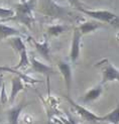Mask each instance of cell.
<instances>
[{"mask_svg": "<svg viewBox=\"0 0 119 124\" xmlns=\"http://www.w3.org/2000/svg\"><path fill=\"white\" fill-rule=\"evenodd\" d=\"M36 6V0H26L25 2H20L14 6V12L15 14L11 19H15L23 24H25L27 27H30L32 24L34 18H33V9Z\"/></svg>", "mask_w": 119, "mask_h": 124, "instance_id": "obj_1", "label": "cell"}, {"mask_svg": "<svg viewBox=\"0 0 119 124\" xmlns=\"http://www.w3.org/2000/svg\"><path fill=\"white\" fill-rule=\"evenodd\" d=\"M79 11L83 12L85 15L93 18L94 20L100 21L101 23L109 24L112 27L119 29V15H117L114 12L109 11V10H105V9L91 10V9H87L85 7L80 9Z\"/></svg>", "mask_w": 119, "mask_h": 124, "instance_id": "obj_2", "label": "cell"}, {"mask_svg": "<svg viewBox=\"0 0 119 124\" xmlns=\"http://www.w3.org/2000/svg\"><path fill=\"white\" fill-rule=\"evenodd\" d=\"M96 68L101 72V85H105L107 83L118 82L119 83V70L111 63L108 59H103L95 65Z\"/></svg>", "mask_w": 119, "mask_h": 124, "instance_id": "obj_3", "label": "cell"}, {"mask_svg": "<svg viewBox=\"0 0 119 124\" xmlns=\"http://www.w3.org/2000/svg\"><path fill=\"white\" fill-rule=\"evenodd\" d=\"M40 11L42 14L54 18H65L71 15V12H68L66 8L57 4L54 0H41Z\"/></svg>", "mask_w": 119, "mask_h": 124, "instance_id": "obj_4", "label": "cell"}, {"mask_svg": "<svg viewBox=\"0 0 119 124\" xmlns=\"http://www.w3.org/2000/svg\"><path fill=\"white\" fill-rule=\"evenodd\" d=\"M67 99V101L71 104V106L76 110V112L78 113V115L80 117L88 122H92V123H97V122H100V116H98L97 114H95L92 111L88 110L86 107H84L83 105H81L77 102H75L72 100V98L70 96H66L65 97Z\"/></svg>", "mask_w": 119, "mask_h": 124, "instance_id": "obj_5", "label": "cell"}, {"mask_svg": "<svg viewBox=\"0 0 119 124\" xmlns=\"http://www.w3.org/2000/svg\"><path fill=\"white\" fill-rule=\"evenodd\" d=\"M83 35L79 31L78 27L74 28L73 36H72V42H71V48H70V62L72 64H76L81 54V40H82Z\"/></svg>", "mask_w": 119, "mask_h": 124, "instance_id": "obj_6", "label": "cell"}, {"mask_svg": "<svg viewBox=\"0 0 119 124\" xmlns=\"http://www.w3.org/2000/svg\"><path fill=\"white\" fill-rule=\"evenodd\" d=\"M58 68L59 71L62 74L63 78H64L65 85L67 92L70 94V91L72 89V84H73V70L72 66L70 63H68L66 61H61L58 63Z\"/></svg>", "mask_w": 119, "mask_h": 124, "instance_id": "obj_7", "label": "cell"}, {"mask_svg": "<svg viewBox=\"0 0 119 124\" xmlns=\"http://www.w3.org/2000/svg\"><path fill=\"white\" fill-rule=\"evenodd\" d=\"M103 94V85L98 84L95 87H93L90 90L87 91V93L83 96H81L79 98V102L81 104H90L92 102L97 101L98 99L101 97V95Z\"/></svg>", "mask_w": 119, "mask_h": 124, "instance_id": "obj_8", "label": "cell"}, {"mask_svg": "<svg viewBox=\"0 0 119 124\" xmlns=\"http://www.w3.org/2000/svg\"><path fill=\"white\" fill-rule=\"evenodd\" d=\"M29 61H30V68H31V71L32 72L37 73V74H41L43 76H47L48 78H49V76H52L53 74H56V71L53 67L42 63V62L39 61L34 57L29 59Z\"/></svg>", "mask_w": 119, "mask_h": 124, "instance_id": "obj_9", "label": "cell"}, {"mask_svg": "<svg viewBox=\"0 0 119 124\" xmlns=\"http://www.w3.org/2000/svg\"><path fill=\"white\" fill-rule=\"evenodd\" d=\"M29 40L33 45L36 52L40 54V57L49 63L51 62V46H49L48 39L46 38L42 41H37L32 38H29Z\"/></svg>", "mask_w": 119, "mask_h": 124, "instance_id": "obj_10", "label": "cell"}, {"mask_svg": "<svg viewBox=\"0 0 119 124\" xmlns=\"http://www.w3.org/2000/svg\"><path fill=\"white\" fill-rule=\"evenodd\" d=\"M24 82L23 80L19 77V76H13L11 79V91H10V95L8 98V102L9 103H13L15 98L17 97V95L19 94L21 91L24 90Z\"/></svg>", "mask_w": 119, "mask_h": 124, "instance_id": "obj_11", "label": "cell"}, {"mask_svg": "<svg viewBox=\"0 0 119 124\" xmlns=\"http://www.w3.org/2000/svg\"><path fill=\"white\" fill-rule=\"evenodd\" d=\"M27 106V103L22 101L16 106H13L7 111V121L8 124H18L19 121V117L22 112V110Z\"/></svg>", "mask_w": 119, "mask_h": 124, "instance_id": "obj_12", "label": "cell"}, {"mask_svg": "<svg viewBox=\"0 0 119 124\" xmlns=\"http://www.w3.org/2000/svg\"><path fill=\"white\" fill-rule=\"evenodd\" d=\"M102 27H104L103 23L93 19V20H90V21L82 22L78 26V29H79V31L81 32L82 35H86V34H89L93 31H96L97 29L102 28Z\"/></svg>", "mask_w": 119, "mask_h": 124, "instance_id": "obj_13", "label": "cell"}, {"mask_svg": "<svg viewBox=\"0 0 119 124\" xmlns=\"http://www.w3.org/2000/svg\"><path fill=\"white\" fill-rule=\"evenodd\" d=\"M21 32L15 27L0 22V41L7 39L11 36H20Z\"/></svg>", "mask_w": 119, "mask_h": 124, "instance_id": "obj_14", "label": "cell"}, {"mask_svg": "<svg viewBox=\"0 0 119 124\" xmlns=\"http://www.w3.org/2000/svg\"><path fill=\"white\" fill-rule=\"evenodd\" d=\"M7 42L17 54H19L23 49H26L25 43L21 39V36H11V38L7 39Z\"/></svg>", "mask_w": 119, "mask_h": 124, "instance_id": "obj_15", "label": "cell"}, {"mask_svg": "<svg viewBox=\"0 0 119 124\" xmlns=\"http://www.w3.org/2000/svg\"><path fill=\"white\" fill-rule=\"evenodd\" d=\"M18 55H19V62H18L17 65L11 67L12 69L15 71H19V70H25L28 67H30V61L27 54V49H23Z\"/></svg>", "mask_w": 119, "mask_h": 124, "instance_id": "obj_16", "label": "cell"}, {"mask_svg": "<svg viewBox=\"0 0 119 124\" xmlns=\"http://www.w3.org/2000/svg\"><path fill=\"white\" fill-rule=\"evenodd\" d=\"M100 122H107L109 124H119V106L110 111L109 113L100 116Z\"/></svg>", "mask_w": 119, "mask_h": 124, "instance_id": "obj_17", "label": "cell"}, {"mask_svg": "<svg viewBox=\"0 0 119 124\" xmlns=\"http://www.w3.org/2000/svg\"><path fill=\"white\" fill-rule=\"evenodd\" d=\"M68 29V27L64 24H54V25H49L47 29V33L49 36H54V38H57V36L61 35L62 33H64L66 30Z\"/></svg>", "mask_w": 119, "mask_h": 124, "instance_id": "obj_18", "label": "cell"}, {"mask_svg": "<svg viewBox=\"0 0 119 124\" xmlns=\"http://www.w3.org/2000/svg\"><path fill=\"white\" fill-rule=\"evenodd\" d=\"M15 12L11 8H4L0 7V19L1 20H10L11 17H13Z\"/></svg>", "mask_w": 119, "mask_h": 124, "instance_id": "obj_19", "label": "cell"}, {"mask_svg": "<svg viewBox=\"0 0 119 124\" xmlns=\"http://www.w3.org/2000/svg\"><path fill=\"white\" fill-rule=\"evenodd\" d=\"M67 1L70 3L71 6H73L74 8H76L77 10H80L84 8V4L80 1V0H67Z\"/></svg>", "mask_w": 119, "mask_h": 124, "instance_id": "obj_20", "label": "cell"}, {"mask_svg": "<svg viewBox=\"0 0 119 124\" xmlns=\"http://www.w3.org/2000/svg\"><path fill=\"white\" fill-rule=\"evenodd\" d=\"M1 91H0V102L1 103H6L8 102V97L7 95H6V92H5V85L3 83L1 89H0Z\"/></svg>", "mask_w": 119, "mask_h": 124, "instance_id": "obj_21", "label": "cell"}, {"mask_svg": "<svg viewBox=\"0 0 119 124\" xmlns=\"http://www.w3.org/2000/svg\"><path fill=\"white\" fill-rule=\"evenodd\" d=\"M2 85H3V79H2V76H1V74H0V89H1Z\"/></svg>", "mask_w": 119, "mask_h": 124, "instance_id": "obj_22", "label": "cell"}, {"mask_svg": "<svg viewBox=\"0 0 119 124\" xmlns=\"http://www.w3.org/2000/svg\"><path fill=\"white\" fill-rule=\"evenodd\" d=\"M47 124H56V123H54V122H51V121H49V122H48Z\"/></svg>", "mask_w": 119, "mask_h": 124, "instance_id": "obj_23", "label": "cell"}, {"mask_svg": "<svg viewBox=\"0 0 119 124\" xmlns=\"http://www.w3.org/2000/svg\"><path fill=\"white\" fill-rule=\"evenodd\" d=\"M19 1H20V2H25L26 0H19Z\"/></svg>", "mask_w": 119, "mask_h": 124, "instance_id": "obj_24", "label": "cell"}]
</instances>
